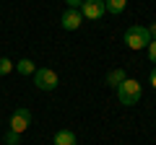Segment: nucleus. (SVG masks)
Returning <instances> with one entry per match:
<instances>
[{
    "instance_id": "f257e3e1",
    "label": "nucleus",
    "mask_w": 156,
    "mask_h": 145,
    "mask_svg": "<svg viewBox=\"0 0 156 145\" xmlns=\"http://www.w3.org/2000/svg\"><path fill=\"white\" fill-rule=\"evenodd\" d=\"M140 83L138 80H133V78H125L122 83L117 86V101L122 106H133V104H138L140 101Z\"/></svg>"
},
{
    "instance_id": "f03ea898",
    "label": "nucleus",
    "mask_w": 156,
    "mask_h": 145,
    "mask_svg": "<svg viewBox=\"0 0 156 145\" xmlns=\"http://www.w3.org/2000/svg\"><path fill=\"white\" fill-rule=\"evenodd\" d=\"M151 42V34L146 26H130L128 31H125V44L130 47V49H146Z\"/></svg>"
},
{
    "instance_id": "7ed1b4c3",
    "label": "nucleus",
    "mask_w": 156,
    "mask_h": 145,
    "mask_svg": "<svg viewBox=\"0 0 156 145\" xmlns=\"http://www.w3.org/2000/svg\"><path fill=\"white\" fill-rule=\"evenodd\" d=\"M34 86L39 91H55L57 88V72L50 67H37L34 70Z\"/></svg>"
},
{
    "instance_id": "20e7f679",
    "label": "nucleus",
    "mask_w": 156,
    "mask_h": 145,
    "mask_svg": "<svg viewBox=\"0 0 156 145\" xmlns=\"http://www.w3.org/2000/svg\"><path fill=\"white\" fill-rule=\"evenodd\" d=\"M78 11H81V16H83V18L96 21V18H101L107 13V8H104V0H83Z\"/></svg>"
},
{
    "instance_id": "39448f33",
    "label": "nucleus",
    "mask_w": 156,
    "mask_h": 145,
    "mask_svg": "<svg viewBox=\"0 0 156 145\" xmlns=\"http://www.w3.org/2000/svg\"><path fill=\"white\" fill-rule=\"evenodd\" d=\"M29 124H31V112H29V109L21 106V109H16V112L11 114V130H13V132H18V135L26 132Z\"/></svg>"
},
{
    "instance_id": "423d86ee",
    "label": "nucleus",
    "mask_w": 156,
    "mask_h": 145,
    "mask_svg": "<svg viewBox=\"0 0 156 145\" xmlns=\"http://www.w3.org/2000/svg\"><path fill=\"white\" fill-rule=\"evenodd\" d=\"M81 23H83V16H81L78 8H68V11L62 13V18H60V26L65 29V31H76Z\"/></svg>"
},
{
    "instance_id": "0eeeda50",
    "label": "nucleus",
    "mask_w": 156,
    "mask_h": 145,
    "mask_svg": "<svg viewBox=\"0 0 156 145\" xmlns=\"http://www.w3.org/2000/svg\"><path fill=\"white\" fill-rule=\"evenodd\" d=\"M52 143H55V145H76V135H73L70 130H60Z\"/></svg>"
},
{
    "instance_id": "6e6552de",
    "label": "nucleus",
    "mask_w": 156,
    "mask_h": 145,
    "mask_svg": "<svg viewBox=\"0 0 156 145\" xmlns=\"http://www.w3.org/2000/svg\"><path fill=\"white\" fill-rule=\"evenodd\" d=\"M125 78H128V75H125V70H120V67H117V70H109V72H107V83H109V86H115V88H117L120 83H122Z\"/></svg>"
},
{
    "instance_id": "1a4fd4ad",
    "label": "nucleus",
    "mask_w": 156,
    "mask_h": 145,
    "mask_svg": "<svg viewBox=\"0 0 156 145\" xmlns=\"http://www.w3.org/2000/svg\"><path fill=\"white\" fill-rule=\"evenodd\" d=\"M16 70L21 72V75H34L37 65H34L31 60H26V57H23V60H18V62H16Z\"/></svg>"
},
{
    "instance_id": "9d476101",
    "label": "nucleus",
    "mask_w": 156,
    "mask_h": 145,
    "mask_svg": "<svg viewBox=\"0 0 156 145\" xmlns=\"http://www.w3.org/2000/svg\"><path fill=\"white\" fill-rule=\"evenodd\" d=\"M125 5H128V0H104V8L109 13H122Z\"/></svg>"
},
{
    "instance_id": "9b49d317",
    "label": "nucleus",
    "mask_w": 156,
    "mask_h": 145,
    "mask_svg": "<svg viewBox=\"0 0 156 145\" xmlns=\"http://www.w3.org/2000/svg\"><path fill=\"white\" fill-rule=\"evenodd\" d=\"M18 143H21V135L13 132V130H8L5 132V145H18Z\"/></svg>"
},
{
    "instance_id": "f8f14e48",
    "label": "nucleus",
    "mask_w": 156,
    "mask_h": 145,
    "mask_svg": "<svg viewBox=\"0 0 156 145\" xmlns=\"http://www.w3.org/2000/svg\"><path fill=\"white\" fill-rule=\"evenodd\" d=\"M11 70H13V62L8 57H0V75H8Z\"/></svg>"
},
{
    "instance_id": "ddd939ff",
    "label": "nucleus",
    "mask_w": 156,
    "mask_h": 145,
    "mask_svg": "<svg viewBox=\"0 0 156 145\" xmlns=\"http://www.w3.org/2000/svg\"><path fill=\"white\" fill-rule=\"evenodd\" d=\"M146 49H148V60L156 62V42H148V47H146Z\"/></svg>"
},
{
    "instance_id": "4468645a",
    "label": "nucleus",
    "mask_w": 156,
    "mask_h": 145,
    "mask_svg": "<svg viewBox=\"0 0 156 145\" xmlns=\"http://www.w3.org/2000/svg\"><path fill=\"white\" fill-rule=\"evenodd\" d=\"M65 3H68V8H81L83 0H65Z\"/></svg>"
},
{
    "instance_id": "2eb2a0df",
    "label": "nucleus",
    "mask_w": 156,
    "mask_h": 145,
    "mask_svg": "<svg viewBox=\"0 0 156 145\" xmlns=\"http://www.w3.org/2000/svg\"><path fill=\"white\" fill-rule=\"evenodd\" d=\"M148 34H151V42H156V21L151 23V29H148Z\"/></svg>"
},
{
    "instance_id": "dca6fc26",
    "label": "nucleus",
    "mask_w": 156,
    "mask_h": 145,
    "mask_svg": "<svg viewBox=\"0 0 156 145\" xmlns=\"http://www.w3.org/2000/svg\"><path fill=\"white\" fill-rule=\"evenodd\" d=\"M151 86H154V88H156V67H154V70H151Z\"/></svg>"
}]
</instances>
